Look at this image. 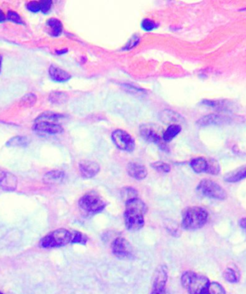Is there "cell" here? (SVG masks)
I'll return each instance as SVG.
<instances>
[{
  "label": "cell",
  "mask_w": 246,
  "mask_h": 294,
  "mask_svg": "<svg viewBox=\"0 0 246 294\" xmlns=\"http://www.w3.org/2000/svg\"><path fill=\"white\" fill-rule=\"evenodd\" d=\"M124 212L126 227L130 231H138L145 225L147 207L144 201L137 198L126 201Z\"/></svg>",
  "instance_id": "1"
},
{
  "label": "cell",
  "mask_w": 246,
  "mask_h": 294,
  "mask_svg": "<svg viewBox=\"0 0 246 294\" xmlns=\"http://www.w3.org/2000/svg\"><path fill=\"white\" fill-rule=\"evenodd\" d=\"M63 119V114L53 111L44 112L34 121L33 129L37 132L51 135L58 134L64 131L63 126L60 123Z\"/></svg>",
  "instance_id": "2"
},
{
  "label": "cell",
  "mask_w": 246,
  "mask_h": 294,
  "mask_svg": "<svg viewBox=\"0 0 246 294\" xmlns=\"http://www.w3.org/2000/svg\"><path fill=\"white\" fill-rule=\"evenodd\" d=\"M208 211L199 206L187 208L183 213L181 226L186 231H195L204 227L208 220Z\"/></svg>",
  "instance_id": "3"
},
{
  "label": "cell",
  "mask_w": 246,
  "mask_h": 294,
  "mask_svg": "<svg viewBox=\"0 0 246 294\" xmlns=\"http://www.w3.org/2000/svg\"><path fill=\"white\" fill-rule=\"evenodd\" d=\"M181 282L189 294H202L210 283L206 276L192 270L183 273Z\"/></svg>",
  "instance_id": "4"
},
{
  "label": "cell",
  "mask_w": 246,
  "mask_h": 294,
  "mask_svg": "<svg viewBox=\"0 0 246 294\" xmlns=\"http://www.w3.org/2000/svg\"><path fill=\"white\" fill-rule=\"evenodd\" d=\"M80 210L86 215L101 213L106 208V202L99 194L91 191L85 194L78 202Z\"/></svg>",
  "instance_id": "5"
},
{
  "label": "cell",
  "mask_w": 246,
  "mask_h": 294,
  "mask_svg": "<svg viewBox=\"0 0 246 294\" xmlns=\"http://www.w3.org/2000/svg\"><path fill=\"white\" fill-rule=\"evenodd\" d=\"M72 232L64 228H59L46 235L40 240V247L44 248H56L66 246L71 243Z\"/></svg>",
  "instance_id": "6"
},
{
  "label": "cell",
  "mask_w": 246,
  "mask_h": 294,
  "mask_svg": "<svg viewBox=\"0 0 246 294\" xmlns=\"http://www.w3.org/2000/svg\"><path fill=\"white\" fill-rule=\"evenodd\" d=\"M197 191L202 197L208 198L224 200L228 198V193L216 182L204 179L199 182Z\"/></svg>",
  "instance_id": "7"
},
{
  "label": "cell",
  "mask_w": 246,
  "mask_h": 294,
  "mask_svg": "<svg viewBox=\"0 0 246 294\" xmlns=\"http://www.w3.org/2000/svg\"><path fill=\"white\" fill-rule=\"evenodd\" d=\"M112 141L116 147L120 150L131 152L135 149V142L127 131L122 129H116L111 135Z\"/></svg>",
  "instance_id": "8"
},
{
  "label": "cell",
  "mask_w": 246,
  "mask_h": 294,
  "mask_svg": "<svg viewBox=\"0 0 246 294\" xmlns=\"http://www.w3.org/2000/svg\"><path fill=\"white\" fill-rule=\"evenodd\" d=\"M168 279V268L165 265H159L153 275L152 289L150 294H166Z\"/></svg>",
  "instance_id": "9"
},
{
  "label": "cell",
  "mask_w": 246,
  "mask_h": 294,
  "mask_svg": "<svg viewBox=\"0 0 246 294\" xmlns=\"http://www.w3.org/2000/svg\"><path fill=\"white\" fill-rule=\"evenodd\" d=\"M112 254L119 259H129L133 256V247L123 237H117L112 243Z\"/></svg>",
  "instance_id": "10"
},
{
  "label": "cell",
  "mask_w": 246,
  "mask_h": 294,
  "mask_svg": "<svg viewBox=\"0 0 246 294\" xmlns=\"http://www.w3.org/2000/svg\"><path fill=\"white\" fill-rule=\"evenodd\" d=\"M232 122L231 117L217 114H211L200 118L197 122L199 127L210 126H221L230 124Z\"/></svg>",
  "instance_id": "11"
},
{
  "label": "cell",
  "mask_w": 246,
  "mask_h": 294,
  "mask_svg": "<svg viewBox=\"0 0 246 294\" xmlns=\"http://www.w3.org/2000/svg\"><path fill=\"white\" fill-rule=\"evenodd\" d=\"M17 188V176L8 171L0 169V188L4 191L13 192Z\"/></svg>",
  "instance_id": "12"
},
{
  "label": "cell",
  "mask_w": 246,
  "mask_h": 294,
  "mask_svg": "<svg viewBox=\"0 0 246 294\" xmlns=\"http://www.w3.org/2000/svg\"><path fill=\"white\" fill-rule=\"evenodd\" d=\"M78 169L82 177L91 179L97 175L100 171V166L97 162L85 160L80 162Z\"/></svg>",
  "instance_id": "13"
},
{
  "label": "cell",
  "mask_w": 246,
  "mask_h": 294,
  "mask_svg": "<svg viewBox=\"0 0 246 294\" xmlns=\"http://www.w3.org/2000/svg\"><path fill=\"white\" fill-rule=\"evenodd\" d=\"M128 175L136 180H144L148 176V170L145 166L138 162H130L127 166Z\"/></svg>",
  "instance_id": "14"
},
{
  "label": "cell",
  "mask_w": 246,
  "mask_h": 294,
  "mask_svg": "<svg viewBox=\"0 0 246 294\" xmlns=\"http://www.w3.org/2000/svg\"><path fill=\"white\" fill-rule=\"evenodd\" d=\"M140 134L142 138L150 143L159 144L160 138L159 134L152 126L149 124H142L140 126Z\"/></svg>",
  "instance_id": "15"
},
{
  "label": "cell",
  "mask_w": 246,
  "mask_h": 294,
  "mask_svg": "<svg viewBox=\"0 0 246 294\" xmlns=\"http://www.w3.org/2000/svg\"><path fill=\"white\" fill-rule=\"evenodd\" d=\"M49 74L52 81L56 83H65L71 78V76L69 73L56 66V65H51L49 67Z\"/></svg>",
  "instance_id": "16"
},
{
  "label": "cell",
  "mask_w": 246,
  "mask_h": 294,
  "mask_svg": "<svg viewBox=\"0 0 246 294\" xmlns=\"http://www.w3.org/2000/svg\"><path fill=\"white\" fill-rule=\"evenodd\" d=\"M246 179V165L227 173L224 176V180L228 183H236Z\"/></svg>",
  "instance_id": "17"
},
{
  "label": "cell",
  "mask_w": 246,
  "mask_h": 294,
  "mask_svg": "<svg viewBox=\"0 0 246 294\" xmlns=\"http://www.w3.org/2000/svg\"><path fill=\"white\" fill-rule=\"evenodd\" d=\"M190 167L194 172L197 174L208 173L210 169V160L204 157H197L190 162Z\"/></svg>",
  "instance_id": "18"
},
{
  "label": "cell",
  "mask_w": 246,
  "mask_h": 294,
  "mask_svg": "<svg viewBox=\"0 0 246 294\" xmlns=\"http://www.w3.org/2000/svg\"><path fill=\"white\" fill-rule=\"evenodd\" d=\"M201 103L204 106L213 107L214 108L223 111H229L233 107L231 101L228 100H203Z\"/></svg>",
  "instance_id": "19"
},
{
  "label": "cell",
  "mask_w": 246,
  "mask_h": 294,
  "mask_svg": "<svg viewBox=\"0 0 246 294\" xmlns=\"http://www.w3.org/2000/svg\"><path fill=\"white\" fill-rule=\"evenodd\" d=\"M46 30L51 36L59 37L63 32V24L59 19L52 17L46 22Z\"/></svg>",
  "instance_id": "20"
},
{
  "label": "cell",
  "mask_w": 246,
  "mask_h": 294,
  "mask_svg": "<svg viewBox=\"0 0 246 294\" xmlns=\"http://www.w3.org/2000/svg\"><path fill=\"white\" fill-rule=\"evenodd\" d=\"M65 173L63 171L53 170L46 173L44 176V183L47 185H58L64 181Z\"/></svg>",
  "instance_id": "21"
},
{
  "label": "cell",
  "mask_w": 246,
  "mask_h": 294,
  "mask_svg": "<svg viewBox=\"0 0 246 294\" xmlns=\"http://www.w3.org/2000/svg\"><path fill=\"white\" fill-rule=\"evenodd\" d=\"M181 131V126L178 124H172L164 131L163 140L164 142H172L173 140Z\"/></svg>",
  "instance_id": "22"
},
{
  "label": "cell",
  "mask_w": 246,
  "mask_h": 294,
  "mask_svg": "<svg viewBox=\"0 0 246 294\" xmlns=\"http://www.w3.org/2000/svg\"><path fill=\"white\" fill-rule=\"evenodd\" d=\"M49 100L53 104L61 105L67 102L69 96L65 92H53L50 94Z\"/></svg>",
  "instance_id": "23"
},
{
  "label": "cell",
  "mask_w": 246,
  "mask_h": 294,
  "mask_svg": "<svg viewBox=\"0 0 246 294\" xmlns=\"http://www.w3.org/2000/svg\"><path fill=\"white\" fill-rule=\"evenodd\" d=\"M30 140L26 137L17 136L12 137L6 143L8 147H25L29 144Z\"/></svg>",
  "instance_id": "24"
},
{
  "label": "cell",
  "mask_w": 246,
  "mask_h": 294,
  "mask_svg": "<svg viewBox=\"0 0 246 294\" xmlns=\"http://www.w3.org/2000/svg\"><path fill=\"white\" fill-rule=\"evenodd\" d=\"M224 279L230 283H238L240 280V275L234 268H227L223 273Z\"/></svg>",
  "instance_id": "25"
},
{
  "label": "cell",
  "mask_w": 246,
  "mask_h": 294,
  "mask_svg": "<svg viewBox=\"0 0 246 294\" xmlns=\"http://www.w3.org/2000/svg\"><path fill=\"white\" fill-rule=\"evenodd\" d=\"M202 294H226L225 290L222 285L217 282H210L207 289Z\"/></svg>",
  "instance_id": "26"
},
{
  "label": "cell",
  "mask_w": 246,
  "mask_h": 294,
  "mask_svg": "<svg viewBox=\"0 0 246 294\" xmlns=\"http://www.w3.org/2000/svg\"><path fill=\"white\" fill-rule=\"evenodd\" d=\"M88 237L79 231H72V240L71 243L79 244V245H87L88 242Z\"/></svg>",
  "instance_id": "27"
},
{
  "label": "cell",
  "mask_w": 246,
  "mask_h": 294,
  "mask_svg": "<svg viewBox=\"0 0 246 294\" xmlns=\"http://www.w3.org/2000/svg\"><path fill=\"white\" fill-rule=\"evenodd\" d=\"M138 191L135 188H131V187H127L122 189L121 191V195L125 201L130 200V199L133 198H137L138 197Z\"/></svg>",
  "instance_id": "28"
},
{
  "label": "cell",
  "mask_w": 246,
  "mask_h": 294,
  "mask_svg": "<svg viewBox=\"0 0 246 294\" xmlns=\"http://www.w3.org/2000/svg\"><path fill=\"white\" fill-rule=\"evenodd\" d=\"M151 167L154 169L156 172L163 173V174H167L171 172V166L169 164L163 162H156L151 165Z\"/></svg>",
  "instance_id": "29"
},
{
  "label": "cell",
  "mask_w": 246,
  "mask_h": 294,
  "mask_svg": "<svg viewBox=\"0 0 246 294\" xmlns=\"http://www.w3.org/2000/svg\"><path fill=\"white\" fill-rule=\"evenodd\" d=\"M36 101L37 96H35V94H33V93H30V94H26V96H23L22 99H21L20 104L23 106L30 107L34 106Z\"/></svg>",
  "instance_id": "30"
},
{
  "label": "cell",
  "mask_w": 246,
  "mask_h": 294,
  "mask_svg": "<svg viewBox=\"0 0 246 294\" xmlns=\"http://www.w3.org/2000/svg\"><path fill=\"white\" fill-rule=\"evenodd\" d=\"M7 19L9 21H11V22L15 23V24L19 25V26H23L25 25L24 21L21 18L20 16L17 12L15 11H12L10 10L8 12V15H7Z\"/></svg>",
  "instance_id": "31"
},
{
  "label": "cell",
  "mask_w": 246,
  "mask_h": 294,
  "mask_svg": "<svg viewBox=\"0 0 246 294\" xmlns=\"http://www.w3.org/2000/svg\"><path fill=\"white\" fill-rule=\"evenodd\" d=\"M141 27L142 29L145 30V31L151 32L156 29L157 25L154 21L147 18L144 19V20L142 21Z\"/></svg>",
  "instance_id": "32"
},
{
  "label": "cell",
  "mask_w": 246,
  "mask_h": 294,
  "mask_svg": "<svg viewBox=\"0 0 246 294\" xmlns=\"http://www.w3.org/2000/svg\"><path fill=\"white\" fill-rule=\"evenodd\" d=\"M26 8L32 13H38L40 12V2H30L26 5Z\"/></svg>",
  "instance_id": "33"
},
{
  "label": "cell",
  "mask_w": 246,
  "mask_h": 294,
  "mask_svg": "<svg viewBox=\"0 0 246 294\" xmlns=\"http://www.w3.org/2000/svg\"><path fill=\"white\" fill-rule=\"evenodd\" d=\"M52 1L51 0H45V1L40 2V12L43 14H47L51 10L52 7Z\"/></svg>",
  "instance_id": "34"
},
{
  "label": "cell",
  "mask_w": 246,
  "mask_h": 294,
  "mask_svg": "<svg viewBox=\"0 0 246 294\" xmlns=\"http://www.w3.org/2000/svg\"><path fill=\"white\" fill-rule=\"evenodd\" d=\"M139 39L137 37H134V38L131 39V40L128 42L127 46H126V48L127 49H131L133 47H135L136 44L138 43Z\"/></svg>",
  "instance_id": "35"
},
{
  "label": "cell",
  "mask_w": 246,
  "mask_h": 294,
  "mask_svg": "<svg viewBox=\"0 0 246 294\" xmlns=\"http://www.w3.org/2000/svg\"><path fill=\"white\" fill-rule=\"evenodd\" d=\"M238 224L240 228L246 231V217H242V218L240 219V220H239Z\"/></svg>",
  "instance_id": "36"
},
{
  "label": "cell",
  "mask_w": 246,
  "mask_h": 294,
  "mask_svg": "<svg viewBox=\"0 0 246 294\" xmlns=\"http://www.w3.org/2000/svg\"><path fill=\"white\" fill-rule=\"evenodd\" d=\"M7 20V17L5 16L4 12L0 9V23H3Z\"/></svg>",
  "instance_id": "37"
},
{
  "label": "cell",
  "mask_w": 246,
  "mask_h": 294,
  "mask_svg": "<svg viewBox=\"0 0 246 294\" xmlns=\"http://www.w3.org/2000/svg\"><path fill=\"white\" fill-rule=\"evenodd\" d=\"M67 52H68V50H67V49L60 50V51H56V54L57 55L65 54V53H67Z\"/></svg>",
  "instance_id": "38"
},
{
  "label": "cell",
  "mask_w": 246,
  "mask_h": 294,
  "mask_svg": "<svg viewBox=\"0 0 246 294\" xmlns=\"http://www.w3.org/2000/svg\"><path fill=\"white\" fill-rule=\"evenodd\" d=\"M3 55H0V74L2 72V67H3Z\"/></svg>",
  "instance_id": "39"
},
{
  "label": "cell",
  "mask_w": 246,
  "mask_h": 294,
  "mask_svg": "<svg viewBox=\"0 0 246 294\" xmlns=\"http://www.w3.org/2000/svg\"><path fill=\"white\" fill-rule=\"evenodd\" d=\"M0 294H3V293H2V292H0Z\"/></svg>",
  "instance_id": "40"
}]
</instances>
